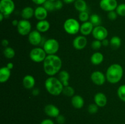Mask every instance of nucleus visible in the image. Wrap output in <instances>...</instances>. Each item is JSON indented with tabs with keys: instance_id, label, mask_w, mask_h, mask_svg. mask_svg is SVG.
I'll return each mask as SVG.
<instances>
[{
	"instance_id": "nucleus-43",
	"label": "nucleus",
	"mask_w": 125,
	"mask_h": 124,
	"mask_svg": "<svg viewBox=\"0 0 125 124\" xmlns=\"http://www.w3.org/2000/svg\"><path fill=\"white\" fill-rule=\"evenodd\" d=\"M101 43H102V45L104 46H107L109 44H110V41H109L107 38L101 41Z\"/></svg>"
},
{
	"instance_id": "nucleus-11",
	"label": "nucleus",
	"mask_w": 125,
	"mask_h": 124,
	"mask_svg": "<svg viewBox=\"0 0 125 124\" xmlns=\"http://www.w3.org/2000/svg\"><path fill=\"white\" fill-rule=\"evenodd\" d=\"M90 79L92 82L95 85L101 86L103 85L106 81V77L102 72L100 71H95L92 73Z\"/></svg>"
},
{
	"instance_id": "nucleus-28",
	"label": "nucleus",
	"mask_w": 125,
	"mask_h": 124,
	"mask_svg": "<svg viewBox=\"0 0 125 124\" xmlns=\"http://www.w3.org/2000/svg\"><path fill=\"white\" fill-rule=\"evenodd\" d=\"M90 22L94 25V26H100L101 23V19L100 16L97 14H92L90 17Z\"/></svg>"
},
{
	"instance_id": "nucleus-5",
	"label": "nucleus",
	"mask_w": 125,
	"mask_h": 124,
	"mask_svg": "<svg viewBox=\"0 0 125 124\" xmlns=\"http://www.w3.org/2000/svg\"><path fill=\"white\" fill-rule=\"evenodd\" d=\"M43 49L48 55L56 54L59 49V43L54 38H50L45 41Z\"/></svg>"
},
{
	"instance_id": "nucleus-33",
	"label": "nucleus",
	"mask_w": 125,
	"mask_h": 124,
	"mask_svg": "<svg viewBox=\"0 0 125 124\" xmlns=\"http://www.w3.org/2000/svg\"><path fill=\"white\" fill-rule=\"evenodd\" d=\"M90 18V17H89V15L86 11L85 12H80L79 14V20L81 21V22H86L88 21V20Z\"/></svg>"
},
{
	"instance_id": "nucleus-46",
	"label": "nucleus",
	"mask_w": 125,
	"mask_h": 124,
	"mask_svg": "<svg viewBox=\"0 0 125 124\" xmlns=\"http://www.w3.org/2000/svg\"><path fill=\"white\" fill-rule=\"evenodd\" d=\"M63 2L66 4H71L73 2H75L76 0H63Z\"/></svg>"
},
{
	"instance_id": "nucleus-27",
	"label": "nucleus",
	"mask_w": 125,
	"mask_h": 124,
	"mask_svg": "<svg viewBox=\"0 0 125 124\" xmlns=\"http://www.w3.org/2000/svg\"><path fill=\"white\" fill-rule=\"evenodd\" d=\"M3 54L8 59H12L15 55V51L12 47H7L4 49Z\"/></svg>"
},
{
	"instance_id": "nucleus-44",
	"label": "nucleus",
	"mask_w": 125,
	"mask_h": 124,
	"mask_svg": "<svg viewBox=\"0 0 125 124\" xmlns=\"http://www.w3.org/2000/svg\"><path fill=\"white\" fill-rule=\"evenodd\" d=\"M6 67H7V68H9V69H12L13 68V64L12 63H10V62H9V63H8L7 64V65H6Z\"/></svg>"
},
{
	"instance_id": "nucleus-47",
	"label": "nucleus",
	"mask_w": 125,
	"mask_h": 124,
	"mask_svg": "<svg viewBox=\"0 0 125 124\" xmlns=\"http://www.w3.org/2000/svg\"><path fill=\"white\" fill-rule=\"evenodd\" d=\"M4 17V15L3 13H0V21H2V20H3Z\"/></svg>"
},
{
	"instance_id": "nucleus-35",
	"label": "nucleus",
	"mask_w": 125,
	"mask_h": 124,
	"mask_svg": "<svg viewBox=\"0 0 125 124\" xmlns=\"http://www.w3.org/2000/svg\"><path fill=\"white\" fill-rule=\"evenodd\" d=\"M101 46H102V43L101 41L98 40H95L94 41H92L91 44L92 48L94 49L95 50H98L99 49L101 48Z\"/></svg>"
},
{
	"instance_id": "nucleus-13",
	"label": "nucleus",
	"mask_w": 125,
	"mask_h": 124,
	"mask_svg": "<svg viewBox=\"0 0 125 124\" xmlns=\"http://www.w3.org/2000/svg\"><path fill=\"white\" fill-rule=\"evenodd\" d=\"M87 44V39L84 35H79L74 38L73 41V46L77 50L84 49Z\"/></svg>"
},
{
	"instance_id": "nucleus-38",
	"label": "nucleus",
	"mask_w": 125,
	"mask_h": 124,
	"mask_svg": "<svg viewBox=\"0 0 125 124\" xmlns=\"http://www.w3.org/2000/svg\"><path fill=\"white\" fill-rule=\"evenodd\" d=\"M55 5V9L56 10H60L63 7V2L61 0H57L54 1Z\"/></svg>"
},
{
	"instance_id": "nucleus-26",
	"label": "nucleus",
	"mask_w": 125,
	"mask_h": 124,
	"mask_svg": "<svg viewBox=\"0 0 125 124\" xmlns=\"http://www.w3.org/2000/svg\"><path fill=\"white\" fill-rule=\"evenodd\" d=\"M110 45L114 49L119 48L122 45V40L118 36H113L110 40Z\"/></svg>"
},
{
	"instance_id": "nucleus-6",
	"label": "nucleus",
	"mask_w": 125,
	"mask_h": 124,
	"mask_svg": "<svg viewBox=\"0 0 125 124\" xmlns=\"http://www.w3.org/2000/svg\"><path fill=\"white\" fill-rule=\"evenodd\" d=\"M46 52L43 48L35 47L29 53V57L32 62L35 63H40L45 60L46 57Z\"/></svg>"
},
{
	"instance_id": "nucleus-12",
	"label": "nucleus",
	"mask_w": 125,
	"mask_h": 124,
	"mask_svg": "<svg viewBox=\"0 0 125 124\" xmlns=\"http://www.w3.org/2000/svg\"><path fill=\"white\" fill-rule=\"evenodd\" d=\"M42 40L41 34L37 30L31 32L28 35V41L33 46H38L40 44Z\"/></svg>"
},
{
	"instance_id": "nucleus-31",
	"label": "nucleus",
	"mask_w": 125,
	"mask_h": 124,
	"mask_svg": "<svg viewBox=\"0 0 125 124\" xmlns=\"http://www.w3.org/2000/svg\"><path fill=\"white\" fill-rule=\"evenodd\" d=\"M117 94L120 99L125 102V85L119 86L117 90Z\"/></svg>"
},
{
	"instance_id": "nucleus-25",
	"label": "nucleus",
	"mask_w": 125,
	"mask_h": 124,
	"mask_svg": "<svg viewBox=\"0 0 125 124\" xmlns=\"http://www.w3.org/2000/svg\"><path fill=\"white\" fill-rule=\"evenodd\" d=\"M74 5L76 10L79 12H85L87 9V3L84 0H76Z\"/></svg>"
},
{
	"instance_id": "nucleus-37",
	"label": "nucleus",
	"mask_w": 125,
	"mask_h": 124,
	"mask_svg": "<svg viewBox=\"0 0 125 124\" xmlns=\"http://www.w3.org/2000/svg\"><path fill=\"white\" fill-rule=\"evenodd\" d=\"M56 121L59 124H63L65 122V117L63 115L59 114L56 117Z\"/></svg>"
},
{
	"instance_id": "nucleus-3",
	"label": "nucleus",
	"mask_w": 125,
	"mask_h": 124,
	"mask_svg": "<svg viewBox=\"0 0 125 124\" xmlns=\"http://www.w3.org/2000/svg\"><path fill=\"white\" fill-rule=\"evenodd\" d=\"M45 86L46 91L52 96H57L62 93L63 85L58 78L50 77L45 81Z\"/></svg>"
},
{
	"instance_id": "nucleus-40",
	"label": "nucleus",
	"mask_w": 125,
	"mask_h": 124,
	"mask_svg": "<svg viewBox=\"0 0 125 124\" xmlns=\"http://www.w3.org/2000/svg\"><path fill=\"white\" fill-rule=\"evenodd\" d=\"M46 0H32L34 3L37 5H43Z\"/></svg>"
},
{
	"instance_id": "nucleus-23",
	"label": "nucleus",
	"mask_w": 125,
	"mask_h": 124,
	"mask_svg": "<svg viewBox=\"0 0 125 124\" xmlns=\"http://www.w3.org/2000/svg\"><path fill=\"white\" fill-rule=\"evenodd\" d=\"M34 11L35 10L33 9V8L28 6V7H26L23 9V10H21V15L23 19L28 20L34 15Z\"/></svg>"
},
{
	"instance_id": "nucleus-7",
	"label": "nucleus",
	"mask_w": 125,
	"mask_h": 124,
	"mask_svg": "<svg viewBox=\"0 0 125 124\" xmlns=\"http://www.w3.org/2000/svg\"><path fill=\"white\" fill-rule=\"evenodd\" d=\"M15 3L13 0H1L0 12L4 15L5 17L9 16L14 11Z\"/></svg>"
},
{
	"instance_id": "nucleus-32",
	"label": "nucleus",
	"mask_w": 125,
	"mask_h": 124,
	"mask_svg": "<svg viewBox=\"0 0 125 124\" xmlns=\"http://www.w3.org/2000/svg\"><path fill=\"white\" fill-rule=\"evenodd\" d=\"M115 11L118 15L121 17H125V4L122 3L118 5Z\"/></svg>"
},
{
	"instance_id": "nucleus-30",
	"label": "nucleus",
	"mask_w": 125,
	"mask_h": 124,
	"mask_svg": "<svg viewBox=\"0 0 125 124\" xmlns=\"http://www.w3.org/2000/svg\"><path fill=\"white\" fill-rule=\"evenodd\" d=\"M43 6L46 9L48 12H52L55 9L54 1H52L51 0H46L45 3L43 4Z\"/></svg>"
},
{
	"instance_id": "nucleus-2",
	"label": "nucleus",
	"mask_w": 125,
	"mask_h": 124,
	"mask_svg": "<svg viewBox=\"0 0 125 124\" xmlns=\"http://www.w3.org/2000/svg\"><path fill=\"white\" fill-rule=\"evenodd\" d=\"M123 75V67L119 64H112L107 68L106 73V80L112 84H115L122 80Z\"/></svg>"
},
{
	"instance_id": "nucleus-20",
	"label": "nucleus",
	"mask_w": 125,
	"mask_h": 124,
	"mask_svg": "<svg viewBox=\"0 0 125 124\" xmlns=\"http://www.w3.org/2000/svg\"><path fill=\"white\" fill-rule=\"evenodd\" d=\"M10 69L6 66L2 67L0 69V82L1 83L6 82L10 77Z\"/></svg>"
},
{
	"instance_id": "nucleus-17",
	"label": "nucleus",
	"mask_w": 125,
	"mask_h": 124,
	"mask_svg": "<svg viewBox=\"0 0 125 124\" xmlns=\"http://www.w3.org/2000/svg\"><path fill=\"white\" fill-rule=\"evenodd\" d=\"M94 28V25L90 21L84 22L81 25L80 32L84 36L89 35L92 33Z\"/></svg>"
},
{
	"instance_id": "nucleus-45",
	"label": "nucleus",
	"mask_w": 125,
	"mask_h": 124,
	"mask_svg": "<svg viewBox=\"0 0 125 124\" xmlns=\"http://www.w3.org/2000/svg\"><path fill=\"white\" fill-rule=\"evenodd\" d=\"M18 23H19V21H18V20H17V19H14V20L12 21V25L13 26H17L18 24Z\"/></svg>"
},
{
	"instance_id": "nucleus-4",
	"label": "nucleus",
	"mask_w": 125,
	"mask_h": 124,
	"mask_svg": "<svg viewBox=\"0 0 125 124\" xmlns=\"http://www.w3.org/2000/svg\"><path fill=\"white\" fill-rule=\"evenodd\" d=\"M80 24L78 21L74 18H68L63 23V29L67 34L75 35L80 31Z\"/></svg>"
},
{
	"instance_id": "nucleus-19",
	"label": "nucleus",
	"mask_w": 125,
	"mask_h": 124,
	"mask_svg": "<svg viewBox=\"0 0 125 124\" xmlns=\"http://www.w3.org/2000/svg\"><path fill=\"white\" fill-rule=\"evenodd\" d=\"M72 105L76 109H81L84 105V100L80 95H74L72 97Z\"/></svg>"
},
{
	"instance_id": "nucleus-9",
	"label": "nucleus",
	"mask_w": 125,
	"mask_h": 124,
	"mask_svg": "<svg viewBox=\"0 0 125 124\" xmlns=\"http://www.w3.org/2000/svg\"><path fill=\"white\" fill-rule=\"evenodd\" d=\"M92 34L95 40H100V41H103L108 36V31L107 29L102 26H98L95 27Z\"/></svg>"
},
{
	"instance_id": "nucleus-21",
	"label": "nucleus",
	"mask_w": 125,
	"mask_h": 124,
	"mask_svg": "<svg viewBox=\"0 0 125 124\" xmlns=\"http://www.w3.org/2000/svg\"><path fill=\"white\" fill-rule=\"evenodd\" d=\"M50 24L46 19L39 21L36 24V29L40 32H46L50 29Z\"/></svg>"
},
{
	"instance_id": "nucleus-29",
	"label": "nucleus",
	"mask_w": 125,
	"mask_h": 124,
	"mask_svg": "<svg viewBox=\"0 0 125 124\" xmlns=\"http://www.w3.org/2000/svg\"><path fill=\"white\" fill-rule=\"evenodd\" d=\"M62 93L67 97H73V96H74V89L73 87L69 86V85L64 86Z\"/></svg>"
},
{
	"instance_id": "nucleus-36",
	"label": "nucleus",
	"mask_w": 125,
	"mask_h": 124,
	"mask_svg": "<svg viewBox=\"0 0 125 124\" xmlns=\"http://www.w3.org/2000/svg\"><path fill=\"white\" fill-rule=\"evenodd\" d=\"M117 13L116 12V11L113 10V11H111V12H108V14H107V17L109 18V19L110 20H115L117 18Z\"/></svg>"
},
{
	"instance_id": "nucleus-16",
	"label": "nucleus",
	"mask_w": 125,
	"mask_h": 124,
	"mask_svg": "<svg viewBox=\"0 0 125 124\" xmlns=\"http://www.w3.org/2000/svg\"><path fill=\"white\" fill-rule=\"evenodd\" d=\"M48 16V11L43 6H39L34 11V17L39 21L44 20Z\"/></svg>"
},
{
	"instance_id": "nucleus-10",
	"label": "nucleus",
	"mask_w": 125,
	"mask_h": 124,
	"mask_svg": "<svg viewBox=\"0 0 125 124\" xmlns=\"http://www.w3.org/2000/svg\"><path fill=\"white\" fill-rule=\"evenodd\" d=\"M118 6L117 0H101L100 2V7L103 10L111 12L116 10Z\"/></svg>"
},
{
	"instance_id": "nucleus-24",
	"label": "nucleus",
	"mask_w": 125,
	"mask_h": 124,
	"mask_svg": "<svg viewBox=\"0 0 125 124\" xmlns=\"http://www.w3.org/2000/svg\"><path fill=\"white\" fill-rule=\"evenodd\" d=\"M59 79L60 81L63 84V86H67L69 85V79H70V74L67 71L62 70L59 72Z\"/></svg>"
},
{
	"instance_id": "nucleus-41",
	"label": "nucleus",
	"mask_w": 125,
	"mask_h": 124,
	"mask_svg": "<svg viewBox=\"0 0 125 124\" xmlns=\"http://www.w3.org/2000/svg\"><path fill=\"white\" fill-rule=\"evenodd\" d=\"M32 94L34 96H37L40 94V90L38 88H34L33 89L32 91Z\"/></svg>"
},
{
	"instance_id": "nucleus-8",
	"label": "nucleus",
	"mask_w": 125,
	"mask_h": 124,
	"mask_svg": "<svg viewBox=\"0 0 125 124\" xmlns=\"http://www.w3.org/2000/svg\"><path fill=\"white\" fill-rule=\"evenodd\" d=\"M17 27L18 34L23 36L29 35V33L31 32V24L27 19H23L21 20H20Z\"/></svg>"
},
{
	"instance_id": "nucleus-34",
	"label": "nucleus",
	"mask_w": 125,
	"mask_h": 124,
	"mask_svg": "<svg viewBox=\"0 0 125 124\" xmlns=\"http://www.w3.org/2000/svg\"><path fill=\"white\" fill-rule=\"evenodd\" d=\"M98 111V106L95 103H91L88 106V112L90 114H95Z\"/></svg>"
},
{
	"instance_id": "nucleus-42",
	"label": "nucleus",
	"mask_w": 125,
	"mask_h": 124,
	"mask_svg": "<svg viewBox=\"0 0 125 124\" xmlns=\"http://www.w3.org/2000/svg\"><path fill=\"white\" fill-rule=\"evenodd\" d=\"M1 44H2V46H4V47H7V46H8L9 44V42L8 40H6V39H3V40H2Z\"/></svg>"
},
{
	"instance_id": "nucleus-22",
	"label": "nucleus",
	"mask_w": 125,
	"mask_h": 124,
	"mask_svg": "<svg viewBox=\"0 0 125 124\" xmlns=\"http://www.w3.org/2000/svg\"><path fill=\"white\" fill-rule=\"evenodd\" d=\"M104 60V55L101 52H95L90 57V62L94 65H99Z\"/></svg>"
},
{
	"instance_id": "nucleus-18",
	"label": "nucleus",
	"mask_w": 125,
	"mask_h": 124,
	"mask_svg": "<svg viewBox=\"0 0 125 124\" xmlns=\"http://www.w3.org/2000/svg\"><path fill=\"white\" fill-rule=\"evenodd\" d=\"M35 84V80L31 75H26L23 79V85L26 89H30L34 88Z\"/></svg>"
},
{
	"instance_id": "nucleus-1",
	"label": "nucleus",
	"mask_w": 125,
	"mask_h": 124,
	"mask_svg": "<svg viewBox=\"0 0 125 124\" xmlns=\"http://www.w3.org/2000/svg\"><path fill=\"white\" fill-rule=\"evenodd\" d=\"M62 66L61 58L56 54L48 55L43 61V70L49 76H54L60 72Z\"/></svg>"
},
{
	"instance_id": "nucleus-15",
	"label": "nucleus",
	"mask_w": 125,
	"mask_h": 124,
	"mask_svg": "<svg viewBox=\"0 0 125 124\" xmlns=\"http://www.w3.org/2000/svg\"><path fill=\"white\" fill-rule=\"evenodd\" d=\"M94 101L98 107H104L107 105V98L104 93L98 92L94 96Z\"/></svg>"
},
{
	"instance_id": "nucleus-14",
	"label": "nucleus",
	"mask_w": 125,
	"mask_h": 124,
	"mask_svg": "<svg viewBox=\"0 0 125 124\" xmlns=\"http://www.w3.org/2000/svg\"><path fill=\"white\" fill-rule=\"evenodd\" d=\"M44 111L48 116L51 117L56 118L60 114L59 109L52 104L46 105L44 108Z\"/></svg>"
},
{
	"instance_id": "nucleus-39",
	"label": "nucleus",
	"mask_w": 125,
	"mask_h": 124,
	"mask_svg": "<svg viewBox=\"0 0 125 124\" xmlns=\"http://www.w3.org/2000/svg\"><path fill=\"white\" fill-rule=\"evenodd\" d=\"M40 124H54V123L51 119H46L43 120L40 123Z\"/></svg>"
},
{
	"instance_id": "nucleus-48",
	"label": "nucleus",
	"mask_w": 125,
	"mask_h": 124,
	"mask_svg": "<svg viewBox=\"0 0 125 124\" xmlns=\"http://www.w3.org/2000/svg\"><path fill=\"white\" fill-rule=\"evenodd\" d=\"M51 1H57V0H51Z\"/></svg>"
}]
</instances>
